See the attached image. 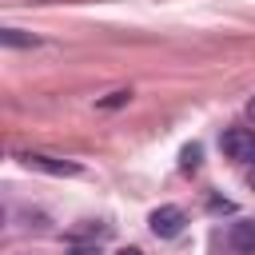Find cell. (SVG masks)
Returning a JSON list of instances; mask_svg holds the SVG:
<instances>
[{"label":"cell","instance_id":"obj_1","mask_svg":"<svg viewBox=\"0 0 255 255\" xmlns=\"http://www.w3.org/2000/svg\"><path fill=\"white\" fill-rule=\"evenodd\" d=\"M219 147L235 163H255V128H227L219 135Z\"/></svg>","mask_w":255,"mask_h":255},{"label":"cell","instance_id":"obj_11","mask_svg":"<svg viewBox=\"0 0 255 255\" xmlns=\"http://www.w3.org/2000/svg\"><path fill=\"white\" fill-rule=\"evenodd\" d=\"M247 116H251V124H255V96L247 100Z\"/></svg>","mask_w":255,"mask_h":255},{"label":"cell","instance_id":"obj_3","mask_svg":"<svg viewBox=\"0 0 255 255\" xmlns=\"http://www.w3.org/2000/svg\"><path fill=\"white\" fill-rule=\"evenodd\" d=\"M20 159H24V167L44 171V175H80V163H72V159H56V155H44V151H24Z\"/></svg>","mask_w":255,"mask_h":255},{"label":"cell","instance_id":"obj_4","mask_svg":"<svg viewBox=\"0 0 255 255\" xmlns=\"http://www.w3.org/2000/svg\"><path fill=\"white\" fill-rule=\"evenodd\" d=\"M231 247H235L239 255H255V219L231 223Z\"/></svg>","mask_w":255,"mask_h":255},{"label":"cell","instance_id":"obj_7","mask_svg":"<svg viewBox=\"0 0 255 255\" xmlns=\"http://www.w3.org/2000/svg\"><path fill=\"white\" fill-rule=\"evenodd\" d=\"M199 167V147H187L183 151V171H195Z\"/></svg>","mask_w":255,"mask_h":255},{"label":"cell","instance_id":"obj_5","mask_svg":"<svg viewBox=\"0 0 255 255\" xmlns=\"http://www.w3.org/2000/svg\"><path fill=\"white\" fill-rule=\"evenodd\" d=\"M0 40H4L8 48H36V44H40L36 36H24L20 28H4V32H0Z\"/></svg>","mask_w":255,"mask_h":255},{"label":"cell","instance_id":"obj_8","mask_svg":"<svg viewBox=\"0 0 255 255\" xmlns=\"http://www.w3.org/2000/svg\"><path fill=\"white\" fill-rule=\"evenodd\" d=\"M64 255H100V247H92V243H76V247H68Z\"/></svg>","mask_w":255,"mask_h":255},{"label":"cell","instance_id":"obj_2","mask_svg":"<svg viewBox=\"0 0 255 255\" xmlns=\"http://www.w3.org/2000/svg\"><path fill=\"white\" fill-rule=\"evenodd\" d=\"M151 235H159V239H175L179 231H183V223H187V215H183V207H175V203H163V207H155L151 211Z\"/></svg>","mask_w":255,"mask_h":255},{"label":"cell","instance_id":"obj_6","mask_svg":"<svg viewBox=\"0 0 255 255\" xmlns=\"http://www.w3.org/2000/svg\"><path fill=\"white\" fill-rule=\"evenodd\" d=\"M131 100V92H112L108 100H100V108H120V104H128Z\"/></svg>","mask_w":255,"mask_h":255},{"label":"cell","instance_id":"obj_9","mask_svg":"<svg viewBox=\"0 0 255 255\" xmlns=\"http://www.w3.org/2000/svg\"><path fill=\"white\" fill-rule=\"evenodd\" d=\"M116 255H143V251H139V247H120Z\"/></svg>","mask_w":255,"mask_h":255},{"label":"cell","instance_id":"obj_10","mask_svg":"<svg viewBox=\"0 0 255 255\" xmlns=\"http://www.w3.org/2000/svg\"><path fill=\"white\" fill-rule=\"evenodd\" d=\"M247 187H251V191H255V163H251V167H247Z\"/></svg>","mask_w":255,"mask_h":255}]
</instances>
